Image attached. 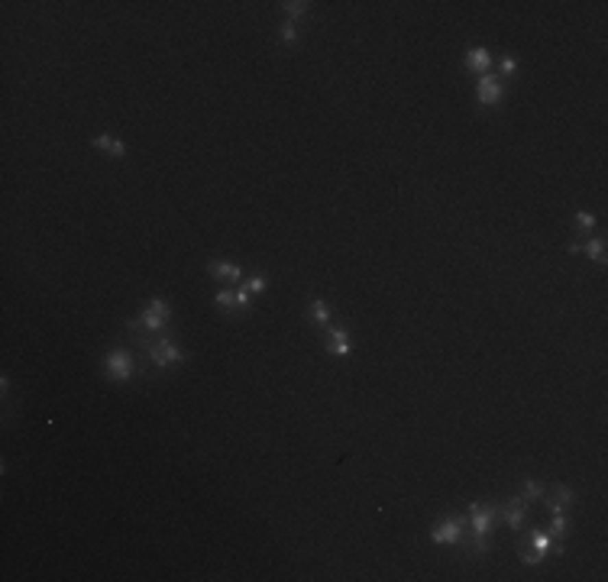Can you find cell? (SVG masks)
<instances>
[{"label":"cell","instance_id":"6","mask_svg":"<svg viewBox=\"0 0 608 582\" xmlns=\"http://www.w3.org/2000/svg\"><path fill=\"white\" fill-rule=\"evenodd\" d=\"M169 314H172V308H169V301H162V298H152L149 304L143 308V314H139V320H143V327L146 330H162L165 324H169Z\"/></svg>","mask_w":608,"mask_h":582},{"label":"cell","instance_id":"17","mask_svg":"<svg viewBox=\"0 0 608 582\" xmlns=\"http://www.w3.org/2000/svg\"><path fill=\"white\" fill-rule=\"evenodd\" d=\"M553 521H550V534L553 537H566L570 534V514L566 511H550Z\"/></svg>","mask_w":608,"mask_h":582},{"label":"cell","instance_id":"21","mask_svg":"<svg viewBox=\"0 0 608 582\" xmlns=\"http://www.w3.org/2000/svg\"><path fill=\"white\" fill-rule=\"evenodd\" d=\"M521 498H524V502H528V498H547V489H544V485H540V482H524V492H521Z\"/></svg>","mask_w":608,"mask_h":582},{"label":"cell","instance_id":"22","mask_svg":"<svg viewBox=\"0 0 608 582\" xmlns=\"http://www.w3.org/2000/svg\"><path fill=\"white\" fill-rule=\"evenodd\" d=\"M240 288H246V291L256 298V295H263V291H265V278H263V275H253V278H246Z\"/></svg>","mask_w":608,"mask_h":582},{"label":"cell","instance_id":"10","mask_svg":"<svg viewBox=\"0 0 608 582\" xmlns=\"http://www.w3.org/2000/svg\"><path fill=\"white\" fill-rule=\"evenodd\" d=\"M324 343H327V353L330 356H350V337L340 327H327L324 330Z\"/></svg>","mask_w":608,"mask_h":582},{"label":"cell","instance_id":"2","mask_svg":"<svg viewBox=\"0 0 608 582\" xmlns=\"http://www.w3.org/2000/svg\"><path fill=\"white\" fill-rule=\"evenodd\" d=\"M104 376L110 382H130L136 376V363H133V353L130 350H114V353L104 359Z\"/></svg>","mask_w":608,"mask_h":582},{"label":"cell","instance_id":"7","mask_svg":"<svg viewBox=\"0 0 608 582\" xmlns=\"http://www.w3.org/2000/svg\"><path fill=\"white\" fill-rule=\"evenodd\" d=\"M476 101H479L482 107H495V104L502 101V78H495V75H479Z\"/></svg>","mask_w":608,"mask_h":582},{"label":"cell","instance_id":"14","mask_svg":"<svg viewBox=\"0 0 608 582\" xmlns=\"http://www.w3.org/2000/svg\"><path fill=\"white\" fill-rule=\"evenodd\" d=\"M308 317H311V324H317L321 330H327L330 327V304L327 301H311V308H308Z\"/></svg>","mask_w":608,"mask_h":582},{"label":"cell","instance_id":"16","mask_svg":"<svg viewBox=\"0 0 608 582\" xmlns=\"http://www.w3.org/2000/svg\"><path fill=\"white\" fill-rule=\"evenodd\" d=\"M214 304H217L220 311H236V291H233V288H220L217 295H214Z\"/></svg>","mask_w":608,"mask_h":582},{"label":"cell","instance_id":"15","mask_svg":"<svg viewBox=\"0 0 608 582\" xmlns=\"http://www.w3.org/2000/svg\"><path fill=\"white\" fill-rule=\"evenodd\" d=\"M579 252H585L592 263L605 265V237H592L589 243H579Z\"/></svg>","mask_w":608,"mask_h":582},{"label":"cell","instance_id":"3","mask_svg":"<svg viewBox=\"0 0 608 582\" xmlns=\"http://www.w3.org/2000/svg\"><path fill=\"white\" fill-rule=\"evenodd\" d=\"M143 353L149 356L156 369H169V365H182L184 363V353L178 350V343L175 340H152Z\"/></svg>","mask_w":608,"mask_h":582},{"label":"cell","instance_id":"8","mask_svg":"<svg viewBox=\"0 0 608 582\" xmlns=\"http://www.w3.org/2000/svg\"><path fill=\"white\" fill-rule=\"evenodd\" d=\"M498 514H502V521H505L511 531H521V527H524V518H528L524 498H521V495H515V498H511L505 508H498Z\"/></svg>","mask_w":608,"mask_h":582},{"label":"cell","instance_id":"11","mask_svg":"<svg viewBox=\"0 0 608 582\" xmlns=\"http://www.w3.org/2000/svg\"><path fill=\"white\" fill-rule=\"evenodd\" d=\"M547 495H550V498H544V502H547V508H550V511H566V508L576 502L573 489H570V485H560V482H557V485H553Z\"/></svg>","mask_w":608,"mask_h":582},{"label":"cell","instance_id":"1","mask_svg":"<svg viewBox=\"0 0 608 582\" xmlns=\"http://www.w3.org/2000/svg\"><path fill=\"white\" fill-rule=\"evenodd\" d=\"M495 518H498V505H482V502L470 505V518H466V524L472 531L470 553H476V557L489 553V534H492V527H495Z\"/></svg>","mask_w":608,"mask_h":582},{"label":"cell","instance_id":"20","mask_svg":"<svg viewBox=\"0 0 608 582\" xmlns=\"http://www.w3.org/2000/svg\"><path fill=\"white\" fill-rule=\"evenodd\" d=\"M592 227H596V217L589 210H576V230L579 233H592Z\"/></svg>","mask_w":608,"mask_h":582},{"label":"cell","instance_id":"18","mask_svg":"<svg viewBox=\"0 0 608 582\" xmlns=\"http://www.w3.org/2000/svg\"><path fill=\"white\" fill-rule=\"evenodd\" d=\"M282 10L288 13V20H298V16H308L311 3H301V0H288V3H278Z\"/></svg>","mask_w":608,"mask_h":582},{"label":"cell","instance_id":"13","mask_svg":"<svg viewBox=\"0 0 608 582\" xmlns=\"http://www.w3.org/2000/svg\"><path fill=\"white\" fill-rule=\"evenodd\" d=\"M91 143H94V149H104V152H110L114 159H123V156H127V143L114 139L110 133H97Z\"/></svg>","mask_w":608,"mask_h":582},{"label":"cell","instance_id":"23","mask_svg":"<svg viewBox=\"0 0 608 582\" xmlns=\"http://www.w3.org/2000/svg\"><path fill=\"white\" fill-rule=\"evenodd\" d=\"M233 291H236V311H246L250 308V291H246V288H233Z\"/></svg>","mask_w":608,"mask_h":582},{"label":"cell","instance_id":"12","mask_svg":"<svg viewBox=\"0 0 608 582\" xmlns=\"http://www.w3.org/2000/svg\"><path fill=\"white\" fill-rule=\"evenodd\" d=\"M466 69L476 71V75H489V69H492V52L485 46H476L466 52Z\"/></svg>","mask_w":608,"mask_h":582},{"label":"cell","instance_id":"19","mask_svg":"<svg viewBox=\"0 0 608 582\" xmlns=\"http://www.w3.org/2000/svg\"><path fill=\"white\" fill-rule=\"evenodd\" d=\"M278 39H282V43H298V23H295V20H285L282 29H278Z\"/></svg>","mask_w":608,"mask_h":582},{"label":"cell","instance_id":"24","mask_svg":"<svg viewBox=\"0 0 608 582\" xmlns=\"http://www.w3.org/2000/svg\"><path fill=\"white\" fill-rule=\"evenodd\" d=\"M518 71V58L515 56H502V75H515Z\"/></svg>","mask_w":608,"mask_h":582},{"label":"cell","instance_id":"5","mask_svg":"<svg viewBox=\"0 0 608 582\" xmlns=\"http://www.w3.org/2000/svg\"><path fill=\"white\" fill-rule=\"evenodd\" d=\"M463 518H443L440 524L430 531V540L434 544H447V547H459L463 544Z\"/></svg>","mask_w":608,"mask_h":582},{"label":"cell","instance_id":"4","mask_svg":"<svg viewBox=\"0 0 608 582\" xmlns=\"http://www.w3.org/2000/svg\"><path fill=\"white\" fill-rule=\"evenodd\" d=\"M547 553H550V534L531 531V534L521 540V563H524V566H537Z\"/></svg>","mask_w":608,"mask_h":582},{"label":"cell","instance_id":"9","mask_svg":"<svg viewBox=\"0 0 608 582\" xmlns=\"http://www.w3.org/2000/svg\"><path fill=\"white\" fill-rule=\"evenodd\" d=\"M207 272L214 275L217 282H240L243 278V269L236 263H230V259H210V263H207Z\"/></svg>","mask_w":608,"mask_h":582}]
</instances>
